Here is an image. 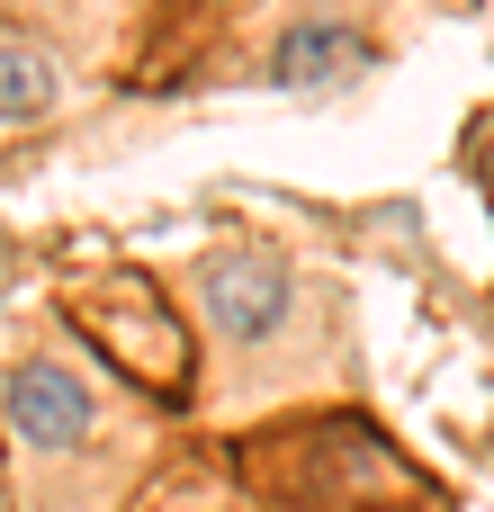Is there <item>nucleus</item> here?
I'll return each instance as SVG.
<instances>
[{
  "mask_svg": "<svg viewBox=\"0 0 494 512\" xmlns=\"http://www.w3.org/2000/svg\"><path fill=\"white\" fill-rule=\"evenodd\" d=\"M198 288V324L216 369L234 378V405H270L297 396L315 378V360H342V297L333 279L297 270L270 243H225L189 270Z\"/></svg>",
  "mask_w": 494,
  "mask_h": 512,
  "instance_id": "f257e3e1",
  "label": "nucleus"
},
{
  "mask_svg": "<svg viewBox=\"0 0 494 512\" xmlns=\"http://www.w3.org/2000/svg\"><path fill=\"white\" fill-rule=\"evenodd\" d=\"M0 414H9V441H18L27 459H99L108 432H117V405H108L72 360H54V351H27V360L9 369Z\"/></svg>",
  "mask_w": 494,
  "mask_h": 512,
  "instance_id": "f03ea898",
  "label": "nucleus"
},
{
  "mask_svg": "<svg viewBox=\"0 0 494 512\" xmlns=\"http://www.w3.org/2000/svg\"><path fill=\"white\" fill-rule=\"evenodd\" d=\"M369 63V27L351 9H315L270 45V81H351Z\"/></svg>",
  "mask_w": 494,
  "mask_h": 512,
  "instance_id": "7ed1b4c3",
  "label": "nucleus"
},
{
  "mask_svg": "<svg viewBox=\"0 0 494 512\" xmlns=\"http://www.w3.org/2000/svg\"><path fill=\"white\" fill-rule=\"evenodd\" d=\"M54 99H63V63L36 36H9L0 27V126H36Z\"/></svg>",
  "mask_w": 494,
  "mask_h": 512,
  "instance_id": "20e7f679",
  "label": "nucleus"
}]
</instances>
